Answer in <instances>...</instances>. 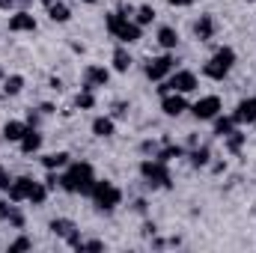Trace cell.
<instances>
[{
  "instance_id": "1",
  "label": "cell",
  "mask_w": 256,
  "mask_h": 253,
  "mask_svg": "<svg viewBox=\"0 0 256 253\" xmlns=\"http://www.w3.org/2000/svg\"><path fill=\"white\" fill-rule=\"evenodd\" d=\"M96 170L92 164L86 161H78V164H68V170L60 173V188L68 190V194H80V196H90L92 188H96Z\"/></svg>"
},
{
  "instance_id": "2",
  "label": "cell",
  "mask_w": 256,
  "mask_h": 253,
  "mask_svg": "<svg viewBox=\"0 0 256 253\" xmlns=\"http://www.w3.org/2000/svg\"><path fill=\"white\" fill-rule=\"evenodd\" d=\"M104 27H108V33H110L116 42H122V45H134V42L143 36V27H140L137 21H131L128 15H122L120 9L108 12V18H104Z\"/></svg>"
},
{
  "instance_id": "3",
  "label": "cell",
  "mask_w": 256,
  "mask_h": 253,
  "mask_svg": "<svg viewBox=\"0 0 256 253\" xmlns=\"http://www.w3.org/2000/svg\"><path fill=\"white\" fill-rule=\"evenodd\" d=\"M232 66H236V51H232L230 45H224V48H218V51L212 54L208 63L202 66V74L212 78V80H224V78L230 74Z\"/></svg>"
},
{
  "instance_id": "4",
  "label": "cell",
  "mask_w": 256,
  "mask_h": 253,
  "mask_svg": "<svg viewBox=\"0 0 256 253\" xmlns=\"http://www.w3.org/2000/svg\"><path fill=\"white\" fill-rule=\"evenodd\" d=\"M140 176H143V182H146L149 188H170V185H173L167 164L158 161V158H146V161H140Z\"/></svg>"
},
{
  "instance_id": "5",
  "label": "cell",
  "mask_w": 256,
  "mask_h": 253,
  "mask_svg": "<svg viewBox=\"0 0 256 253\" xmlns=\"http://www.w3.org/2000/svg\"><path fill=\"white\" fill-rule=\"evenodd\" d=\"M90 196H92V206L98 212H114L122 202V190L116 188L114 182H96V188H92Z\"/></svg>"
},
{
  "instance_id": "6",
  "label": "cell",
  "mask_w": 256,
  "mask_h": 253,
  "mask_svg": "<svg viewBox=\"0 0 256 253\" xmlns=\"http://www.w3.org/2000/svg\"><path fill=\"white\" fill-rule=\"evenodd\" d=\"M146 78L149 80H164L170 72H176V57L173 54H161V57H152L149 63H146Z\"/></svg>"
},
{
  "instance_id": "7",
  "label": "cell",
  "mask_w": 256,
  "mask_h": 253,
  "mask_svg": "<svg viewBox=\"0 0 256 253\" xmlns=\"http://www.w3.org/2000/svg\"><path fill=\"white\" fill-rule=\"evenodd\" d=\"M220 110H224V104H220V98H218V96H202V98H200V102L191 108V114L200 120V122H208V120H214Z\"/></svg>"
},
{
  "instance_id": "8",
  "label": "cell",
  "mask_w": 256,
  "mask_h": 253,
  "mask_svg": "<svg viewBox=\"0 0 256 253\" xmlns=\"http://www.w3.org/2000/svg\"><path fill=\"white\" fill-rule=\"evenodd\" d=\"M9 33H36V18H33V12H27V9H18V12H12L9 15Z\"/></svg>"
},
{
  "instance_id": "9",
  "label": "cell",
  "mask_w": 256,
  "mask_h": 253,
  "mask_svg": "<svg viewBox=\"0 0 256 253\" xmlns=\"http://www.w3.org/2000/svg\"><path fill=\"white\" fill-rule=\"evenodd\" d=\"M110 84V72L104 66H86L84 68V86L80 90H98Z\"/></svg>"
},
{
  "instance_id": "10",
  "label": "cell",
  "mask_w": 256,
  "mask_h": 253,
  "mask_svg": "<svg viewBox=\"0 0 256 253\" xmlns=\"http://www.w3.org/2000/svg\"><path fill=\"white\" fill-rule=\"evenodd\" d=\"M33 185H36V179H30V176H18V179H12V185H9V190H6L9 202H24V200L30 196Z\"/></svg>"
},
{
  "instance_id": "11",
  "label": "cell",
  "mask_w": 256,
  "mask_h": 253,
  "mask_svg": "<svg viewBox=\"0 0 256 253\" xmlns=\"http://www.w3.org/2000/svg\"><path fill=\"white\" fill-rule=\"evenodd\" d=\"M161 110L167 116H182L188 110V102H185L182 92H167V96H161Z\"/></svg>"
},
{
  "instance_id": "12",
  "label": "cell",
  "mask_w": 256,
  "mask_h": 253,
  "mask_svg": "<svg viewBox=\"0 0 256 253\" xmlns=\"http://www.w3.org/2000/svg\"><path fill=\"white\" fill-rule=\"evenodd\" d=\"M214 30H218V24H214V15H200V18L194 21V36H196L200 42H208V39H214Z\"/></svg>"
},
{
  "instance_id": "13",
  "label": "cell",
  "mask_w": 256,
  "mask_h": 253,
  "mask_svg": "<svg viewBox=\"0 0 256 253\" xmlns=\"http://www.w3.org/2000/svg\"><path fill=\"white\" fill-rule=\"evenodd\" d=\"M18 146H21V152H24V155H33V152H39V149H42V134L30 126V128H27V134L21 137V143H18Z\"/></svg>"
},
{
  "instance_id": "14",
  "label": "cell",
  "mask_w": 256,
  "mask_h": 253,
  "mask_svg": "<svg viewBox=\"0 0 256 253\" xmlns=\"http://www.w3.org/2000/svg\"><path fill=\"white\" fill-rule=\"evenodd\" d=\"M27 122H21V120H9L6 126H3V140H9V143H21V137L27 134Z\"/></svg>"
},
{
  "instance_id": "15",
  "label": "cell",
  "mask_w": 256,
  "mask_h": 253,
  "mask_svg": "<svg viewBox=\"0 0 256 253\" xmlns=\"http://www.w3.org/2000/svg\"><path fill=\"white\" fill-rule=\"evenodd\" d=\"M48 230H51L57 238H68V236H74V232H78L74 220H68V218H54V220L48 224Z\"/></svg>"
},
{
  "instance_id": "16",
  "label": "cell",
  "mask_w": 256,
  "mask_h": 253,
  "mask_svg": "<svg viewBox=\"0 0 256 253\" xmlns=\"http://www.w3.org/2000/svg\"><path fill=\"white\" fill-rule=\"evenodd\" d=\"M158 45L164 48V51H173L176 45H179V33H176V27H158Z\"/></svg>"
},
{
  "instance_id": "17",
  "label": "cell",
  "mask_w": 256,
  "mask_h": 253,
  "mask_svg": "<svg viewBox=\"0 0 256 253\" xmlns=\"http://www.w3.org/2000/svg\"><path fill=\"white\" fill-rule=\"evenodd\" d=\"M114 131H116L114 116H96L92 120V134L96 137H114Z\"/></svg>"
},
{
  "instance_id": "18",
  "label": "cell",
  "mask_w": 256,
  "mask_h": 253,
  "mask_svg": "<svg viewBox=\"0 0 256 253\" xmlns=\"http://www.w3.org/2000/svg\"><path fill=\"white\" fill-rule=\"evenodd\" d=\"M21 90H24V74H6L3 78V86H0L3 96H18Z\"/></svg>"
},
{
  "instance_id": "19",
  "label": "cell",
  "mask_w": 256,
  "mask_h": 253,
  "mask_svg": "<svg viewBox=\"0 0 256 253\" xmlns=\"http://www.w3.org/2000/svg\"><path fill=\"white\" fill-rule=\"evenodd\" d=\"M185 155H188V152H185L182 146H176V143H167L164 149H158V152H155V158H158V161H164V164H170L173 158H185Z\"/></svg>"
},
{
  "instance_id": "20",
  "label": "cell",
  "mask_w": 256,
  "mask_h": 253,
  "mask_svg": "<svg viewBox=\"0 0 256 253\" xmlns=\"http://www.w3.org/2000/svg\"><path fill=\"white\" fill-rule=\"evenodd\" d=\"M131 63H134V60H131V54H128L126 48L120 45V48L114 51V72H120V74H126L128 68H131Z\"/></svg>"
},
{
  "instance_id": "21",
  "label": "cell",
  "mask_w": 256,
  "mask_h": 253,
  "mask_svg": "<svg viewBox=\"0 0 256 253\" xmlns=\"http://www.w3.org/2000/svg\"><path fill=\"white\" fill-rule=\"evenodd\" d=\"M48 18H51L54 24H66V21L72 18V9H68V6H66L63 0H60V3H54V6H48Z\"/></svg>"
},
{
  "instance_id": "22",
  "label": "cell",
  "mask_w": 256,
  "mask_h": 253,
  "mask_svg": "<svg viewBox=\"0 0 256 253\" xmlns=\"http://www.w3.org/2000/svg\"><path fill=\"white\" fill-rule=\"evenodd\" d=\"M236 126H238V122H236L232 116H220V114L214 116V134H218V137H226V134H232V131H236Z\"/></svg>"
},
{
  "instance_id": "23",
  "label": "cell",
  "mask_w": 256,
  "mask_h": 253,
  "mask_svg": "<svg viewBox=\"0 0 256 253\" xmlns=\"http://www.w3.org/2000/svg\"><path fill=\"white\" fill-rule=\"evenodd\" d=\"M42 164H45V170H60V167L68 164V152H51V155L42 158Z\"/></svg>"
},
{
  "instance_id": "24",
  "label": "cell",
  "mask_w": 256,
  "mask_h": 253,
  "mask_svg": "<svg viewBox=\"0 0 256 253\" xmlns=\"http://www.w3.org/2000/svg\"><path fill=\"white\" fill-rule=\"evenodd\" d=\"M188 158H191L194 167H206L208 158H212V152H208V146H194L191 152H188Z\"/></svg>"
},
{
  "instance_id": "25",
  "label": "cell",
  "mask_w": 256,
  "mask_h": 253,
  "mask_svg": "<svg viewBox=\"0 0 256 253\" xmlns=\"http://www.w3.org/2000/svg\"><path fill=\"white\" fill-rule=\"evenodd\" d=\"M134 21H137L140 27H146V24H152V21H155V9H152L149 3H143V6H137V9H134Z\"/></svg>"
},
{
  "instance_id": "26",
  "label": "cell",
  "mask_w": 256,
  "mask_h": 253,
  "mask_svg": "<svg viewBox=\"0 0 256 253\" xmlns=\"http://www.w3.org/2000/svg\"><path fill=\"white\" fill-rule=\"evenodd\" d=\"M48 185H42V182H36L33 190H30V196H27V202H33V206H45V200H48Z\"/></svg>"
},
{
  "instance_id": "27",
  "label": "cell",
  "mask_w": 256,
  "mask_h": 253,
  "mask_svg": "<svg viewBox=\"0 0 256 253\" xmlns=\"http://www.w3.org/2000/svg\"><path fill=\"white\" fill-rule=\"evenodd\" d=\"M244 140H248V134H242V131L236 128L232 134H226V149H230L232 155H238V152H242V146H244Z\"/></svg>"
},
{
  "instance_id": "28",
  "label": "cell",
  "mask_w": 256,
  "mask_h": 253,
  "mask_svg": "<svg viewBox=\"0 0 256 253\" xmlns=\"http://www.w3.org/2000/svg\"><path fill=\"white\" fill-rule=\"evenodd\" d=\"M74 104H78L80 110H92V108H96V92H92V90H80L78 98H74Z\"/></svg>"
},
{
  "instance_id": "29",
  "label": "cell",
  "mask_w": 256,
  "mask_h": 253,
  "mask_svg": "<svg viewBox=\"0 0 256 253\" xmlns=\"http://www.w3.org/2000/svg\"><path fill=\"white\" fill-rule=\"evenodd\" d=\"M30 248H33V242H30L27 236H18V238L9 244V253H21V250H30Z\"/></svg>"
},
{
  "instance_id": "30",
  "label": "cell",
  "mask_w": 256,
  "mask_h": 253,
  "mask_svg": "<svg viewBox=\"0 0 256 253\" xmlns=\"http://www.w3.org/2000/svg\"><path fill=\"white\" fill-rule=\"evenodd\" d=\"M110 116H114V120L128 116V102H122V98H120V102H114V104H110Z\"/></svg>"
},
{
  "instance_id": "31",
  "label": "cell",
  "mask_w": 256,
  "mask_h": 253,
  "mask_svg": "<svg viewBox=\"0 0 256 253\" xmlns=\"http://www.w3.org/2000/svg\"><path fill=\"white\" fill-rule=\"evenodd\" d=\"M6 220H9V224H12V226H15V230H24V214H21V212H18V208H12V214H9V218H6Z\"/></svg>"
},
{
  "instance_id": "32",
  "label": "cell",
  "mask_w": 256,
  "mask_h": 253,
  "mask_svg": "<svg viewBox=\"0 0 256 253\" xmlns=\"http://www.w3.org/2000/svg\"><path fill=\"white\" fill-rule=\"evenodd\" d=\"M140 152H143V155H155V152H158V143H155V140H143V143H140Z\"/></svg>"
},
{
  "instance_id": "33",
  "label": "cell",
  "mask_w": 256,
  "mask_h": 253,
  "mask_svg": "<svg viewBox=\"0 0 256 253\" xmlns=\"http://www.w3.org/2000/svg\"><path fill=\"white\" fill-rule=\"evenodd\" d=\"M80 250H104V242H96V238L80 242Z\"/></svg>"
},
{
  "instance_id": "34",
  "label": "cell",
  "mask_w": 256,
  "mask_h": 253,
  "mask_svg": "<svg viewBox=\"0 0 256 253\" xmlns=\"http://www.w3.org/2000/svg\"><path fill=\"white\" fill-rule=\"evenodd\" d=\"M45 185H48V190L60 188V176H57V173H54V170H48V176H45Z\"/></svg>"
},
{
  "instance_id": "35",
  "label": "cell",
  "mask_w": 256,
  "mask_h": 253,
  "mask_svg": "<svg viewBox=\"0 0 256 253\" xmlns=\"http://www.w3.org/2000/svg\"><path fill=\"white\" fill-rule=\"evenodd\" d=\"M9 185H12V176H9V173H6V170L0 167V190L6 194V190H9Z\"/></svg>"
},
{
  "instance_id": "36",
  "label": "cell",
  "mask_w": 256,
  "mask_h": 253,
  "mask_svg": "<svg viewBox=\"0 0 256 253\" xmlns=\"http://www.w3.org/2000/svg\"><path fill=\"white\" fill-rule=\"evenodd\" d=\"M12 208H15V206H9V200H0V220H6V218L12 214Z\"/></svg>"
},
{
  "instance_id": "37",
  "label": "cell",
  "mask_w": 256,
  "mask_h": 253,
  "mask_svg": "<svg viewBox=\"0 0 256 253\" xmlns=\"http://www.w3.org/2000/svg\"><path fill=\"white\" fill-rule=\"evenodd\" d=\"M155 232H158L155 224H143V236H146V238H155Z\"/></svg>"
},
{
  "instance_id": "38",
  "label": "cell",
  "mask_w": 256,
  "mask_h": 253,
  "mask_svg": "<svg viewBox=\"0 0 256 253\" xmlns=\"http://www.w3.org/2000/svg\"><path fill=\"white\" fill-rule=\"evenodd\" d=\"M27 126H39V114H36V110H27Z\"/></svg>"
},
{
  "instance_id": "39",
  "label": "cell",
  "mask_w": 256,
  "mask_h": 253,
  "mask_svg": "<svg viewBox=\"0 0 256 253\" xmlns=\"http://www.w3.org/2000/svg\"><path fill=\"white\" fill-rule=\"evenodd\" d=\"M134 212L137 214H146V200H134Z\"/></svg>"
},
{
  "instance_id": "40",
  "label": "cell",
  "mask_w": 256,
  "mask_h": 253,
  "mask_svg": "<svg viewBox=\"0 0 256 253\" xmlns=\"http://www.w3.org/2000/svg\"><path fill=\"white\" fill-rule=\"evenodd\" d=\"M0 9H3V12H12V9H15V0H0Z\"/></svg>"
},
{
  "instance_id": "41",
  "label": "cell",
  "mask_w": 256,
  "mask_h": 253,
  "mask_svg": "<svg viewBox=\"0 0 256 253\" xmlns=\"http://www.w3.org/2000/svg\"><path fill=\"white\" fill-rule=\"evenodd\" d=\"M167 3H170V6H191L194 0H167Z\"/></svg>"
},
{
  "instance_id": "42",
  "label": "cell",
  "mask_w": 256,
  "mask_h": 253,
  "mask_svg": "<svg viewBox=\"0 0 256 253\" xmlns=\"http://www.w3.org/2000/svg\"><path fill=\"white\" fill-rule=\"evenodd\" d=\"M51 90H63V80L60 78H51Z\"/></svg>"
},
{
  "instance_id": "43",
  "label": "cell",
  "mask_w": 256,
  "mask_h": 253,
  "mask_svg": "<svg viewBox=\"0 0 256 253\" xmlns=\"http://www.w3.org/2000/svg\"><path fill=\"white\" fill-rule=\"evenodd\" d=\"M15 3H18L21 9H27V6H30V0H15Z\"/></svg>"
},
{
  "instance_id": "44",
  "label": "cell",
  "mask_w": 256,
  "mask_h": 253,
  "mask_svg": "<svg viewBox=\"0 0 256 253\" xmlns=\"http://www.w3.org/2000/svg\"><path fill=\"white\" fill-rule=\"evenodd\" d=\"M42 3H45V6H54V3H60V0H42Z\"/></svg>"
},
{
  "instance_id": "45",
  "label": "cell",
  "mask_w": 256,
  "mask_h": 253,
  "mask_svg": "<svg viewBox=\"0 0 256 253\" xmlns=\"http://www.w3.org/2000/svg\"><path fill=\"white\" fill-rule=\"evenodd\" d=\"M80 3H86V6H96V3H98V0H80Z\"/></svg>"
},
{
  "instance_id": "46",
  "label": "cell",
  "mask_w": 256,
  "mask_h": 253,
  "mask_svg": "<svg viewBox=\"0 0 256 253\" xmlns=\"http://www.w3.org/2000/svg\"><path fill=\"white\" fill-rule=\"evenodd\" d=\"M3 78H6V72H3V66H0V84H3Z\"/></svg>"
},
{
  "instance_id": "47",
  "label": "cell",
  "mask_w": 256,
  "mask_h": 253,
  "mask_svg": "<svg viewBox=\"0 0 256 253\" xmlns=\"http://www.w3.org/2000/svg\"><path fill=\"white\" fill-rule=\"evenodd\" d=\"M244 3H256V0H244Z\"/></svg>"
},
{
  "instance_id": "48",
  "label": "cell",
  "mask_w": 256,
  "mask_h": 253,
  "mask_svg": "<svg viewBox=\"0 0 256 253\" xmlns=\"http://www.w3.org/2000/svg\"><path fill=\"white\" fill-rule=\"evenodd\" d=\"M0 98H3V92H0Z\"/></svg>"
}]
</instances>
